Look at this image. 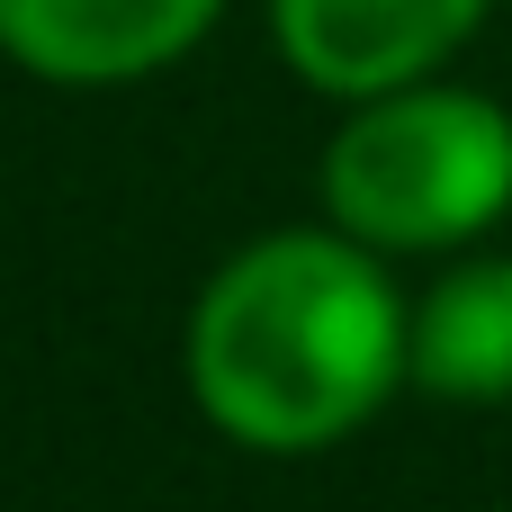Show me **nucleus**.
Segmentation results:
<instances>
[{"instance_id": "obj_1", "label": "nucleus", "mask_w": 512, "mask_h": 512, "mask_svg": "<svg viewBox=\"0 0 512 512\" xmlns=\"http://www.w3.org/2000/svg\"><path fill=\"white\" fill-rule=\"evenodd\" d=\"M405 378V297L360 234H270L189 315V387L252 450H324Z\"/></svg>"}, {"instance_id": "obj_2", "label": "nucleus", "mask_w": 512, "mask_h": 512, "mask_svg": "<svg viewBox=\"0 0 512 512\" xmlns=\"http://www.w3.org/2000/svg\"><path fill=\"white\" fill-rule=\"evenodd\" d=\"M333 225L369 252H441L512 207V117L477 90H378L324 153Z\"/></svg>"}, {"instance_id": "obj_3", "label": "nucleus", "mask_w": 512, "mask_h": 512, "mask_svg": "<svg viewBox=\"0 0 512 512\" xmlns=\"http://www.w3.org/2000/svg\"><path fill=\"white\" fill-rule=\"evenodd\" d=\"M486 0H279V45L315 90L378 99L468 45Z\"/></svg>"}, {"instance_id": "obj_4", "label": "nucleus", "mask_w": 512, "mask_h": 512, "mask_svg": "<svg viewBox=\"0 0 512 512\" xmlns=\"http://www.w3.org/2000/svg\"><path fill=\"white\" fill-rule=\"evenodd\" d=\"M225 0H0V45L54 81H135L189 54Z\"/></svg>"}, {"instance_id": "obj_5", "label": "nucleus", "mask_w": 512, "mask_h": 512, "mask_svg": "<svg viewBox=\"0 0 512 512\" xmlns=\"http://www.w3.org/2000/svg\"><path fill=\"white\" fill-rule=\"evenodd\" d=\"M405 369L450 405H512V261H459L405 315Z\"/></svg>"}]
</instances>
